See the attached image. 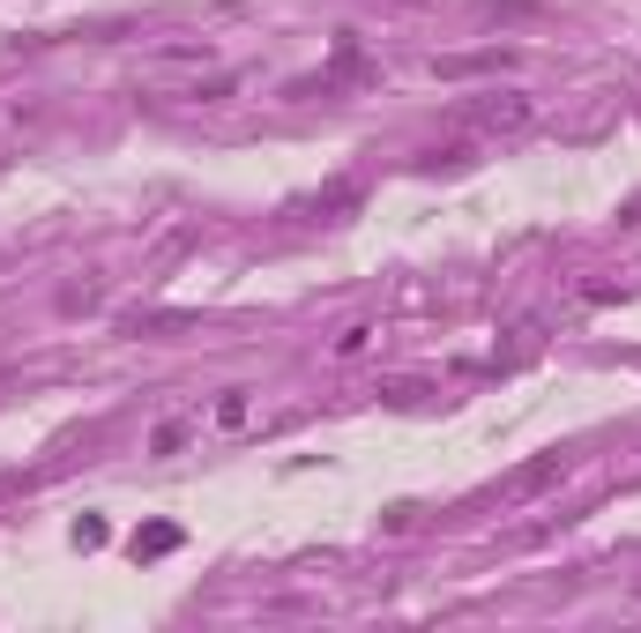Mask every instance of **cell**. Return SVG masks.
<instances>
[{
  "mask_svg": "<svg viewBox=\"0 0 641 633\" xmlns=\"http://www.w3.org/2000/svg\"><path fill=\"white\" fill-rule=\"evenodd\" d=\"M530 112H538V105L522 98V90H485V98H470L455 120H463L470 135H522V127H530Z\"/></svg>",
  "mask_w": 641,
  "mask_h": 633,
  "instance_id": "obj_1",
  "label": "cell"
},
{
  "mask_svg": "<svg viewBox=\"0 0 641 633\" xmlns=\"http://www.w3.org/2000/svg\"><path fill=\"white\" fill-rule=\"evenodd\" d=\"M560 477H568V455H538V463H522L515 477H507V485H500V500H538V492H552L560 485Z\"/></svg>",
  "mask_w": 641,
  "mask_h": 633,
  "instance_id": "obj_2",
  "label": "cell"
},
{
  "mask_svg": "<svg viewBox=\"0 0 641 633\" xmlns=\"http://www.w3.org/2000/svg\"><path fill=\"white\" fill-rule=\"evenodd\" d=\"M127 552H135V560H165V552H179V530L172 522H149V530H135Z\"/></svg>",
  "mask_w": 641,
  "mask_h": 633,
  "instance_id": "obj_3",
  "label": "cell"
},
{
  "mask_svg": "<svg viewBox=\"0 0 641 633\" xmlns=\"http://www.w3.org/2000/svg\"><path fill=\"white\" fill-rule=\"evenodd\" d=\"M247 411H254L247 388H224V395H217V425H224V433H239V425H247Z\"/></svg>",
  "mask_w": 641,
  "mask_h": 633,
  "instance_id": "obj_4",
  "label": "cell"
},
{
  "mask_svg": "<svg viewBox=\"0 0 641 633\" xmlns=\"http://www.w3.org/2000/svg\"><path fill=\"white\" fill-rule=\"evenodd\" d=\"M149 447H157V455H179V447H187V417H165V425L149 433Z\"/></svg>",
  "mask_w": 641,
  "mask_h": 633,
  "instance_id": "obj_5",
  "label": "cell"
},
{
  "mask_svg": "<svg viewBox=\"0 0 641 633\" xmlns=\"http://www.w3.org/2000/svg\"><path fill=\"white\" fill-rule=\"evenodd\" d=\"M507 52H463V60H441V75H477V68H500Z\"/></svg>",
  "mask_w": 641,
  "mask_h": 633,
  "instance_id": "obj_6",
  "label": "cell"
},
{
  "mask_svg": "<svg viewBox=\"0 0 641 633\" xmlns=\"http://www.w3.org/2000/svg\"><path fill=\"white\" fill-rule=\"evenodd\" d=\"M75 544H82V552H98V544H105V522H98V514H82V522H75Z\"/></svg>",
  "mask_w": 641,
  "mask_h": 633,
  "instance_id": "obj_7",
  "label": "cell"
},
{
  "mask_svg": "<svg viewBox=\"0 0 641 633\" xmlns=\"http://www.w3.org/2000/svg\"><path fill=\"white\" fill-rule=\"evenodd\" d=\"M388 395H395V403H425L433 388H425V380H388Z\"/></svg>",
  "mask_w": 641,
  "mask_h": 633,
  "instance_id": "obj_8",
  "label": "cell"
},
{
  "mask_svg": "<svg viewBox=\"0 0 641 633\" xmlns=\"http://www.w3.org/2000/svg\"><path fill=\"white\" fill-rule=\"evenodd\" d=\"M627 224H641V201H627Z\"/></svg>",
  "mask_w": 641,
  "mask_h": 633,
  "instance_id": "obj_9",
  "label": "cell"
},
{
  "mask_svg": "<svg viewBox=\"0 0 641 633\" xmlns=\"http://www.w3.org/2000/svg\"><path fill=\"white\" fill-rule=\"evenodd\" d=\"M395 8H425V0H395Z\"/></svg>",
  "mask_w": 641,
  "mask_h": 633,
  "instance_id": "obj_10",
  "label": "cell"
}]
</instances>
